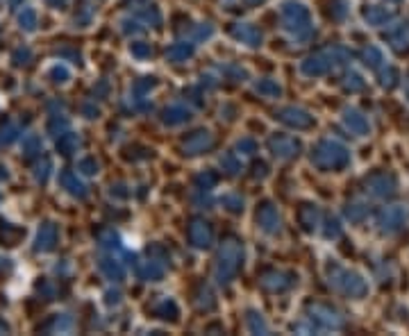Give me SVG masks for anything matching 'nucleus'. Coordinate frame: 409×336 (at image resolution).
<instances>
[{
	"label": "nucleus",
	"mask_w": 409,
	"mask_h": 336,
	"mask_svg": "<svg viewBox=\"0 0 409 336\" xmlns=\"http://www.w3.org/2000/svg\"><path fill=\"white\" fill-rule=\"evenodd\" d=\"M371 184H373L375 194H380V196H384V194H391V187H394V182H391L389 178H375Z\"/></svg>",
	"instance_id": "nucleus-1"
}]
</instances>
